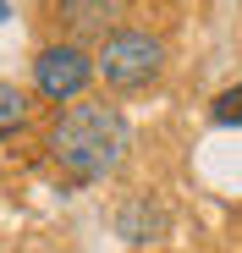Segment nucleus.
Instances as JSON below:
<instances>
[{
    "instance_id": "nucleus-1",
    "label": "nucleus",
    "mask_w": 242,
    "mask_h": 253,
    "mask_svg": "<svg viewBox=\"0 0 242 253\" xmlns=\"http://www.w3.org/2000/svg\"><path fill=\"white\" fill-rule=\"evenodd\" d=\"M44 149H50V165L66 182L94 187V182L121 171V160H127V149H132V126H127V116H121L110 99H72L50 121Z\"/></svg>"
},
{
    "instance_id": "nucleus-4",
    "label": "nucleus",
    "mask_w": 242,
    "mask_h": 253,
    "mask_svg": "<svg viewBox=\"0 0 242 253\" xmlns=\"http://www.w3.org/2000/svg\"><path fill=\"white\" fill-rule=\"evenodd\" d=\"M121 17V0H50V22L66 33V39H105Z\"/></svg>"
},
{
    "instance_id": "nucleus-5",
    "label": "nucleus",
    "mask_w": 242,
    "mask_h": 253,
    "mask_svg": "<svg viewBox=\"0 0 242 253\" xmlns=\"http://www.w3.org/2000/svg\"><path fill=\"white\" fill-rule=\"evenodd\" d=\"M171 215H165V204H154V193H138L116 209V231L127 237V242H154V237H165Z\"/></svg>"
},
{
    "instance_id": "nucleus-6",
    "label": "nucleus",
    "mask_w": 242,
    "mask_h": 253,
    "mask_svg": "<svg viewBox=\"0 0 242 253\" xmlns=\"http://www.w3.org/2000/svg\"><path fill=\"white\" fill-rule=\"evenodd\" d=\"M28 116H33V94H28V88H17V83H0V138L22 132Z\"/></svg>"
},
{
    "instance_id": "nucleus-3",
    "label": "nucleus",
    "mask_w": 242,
    "mask_h": 253,
    "mask_svg": "<svg viewBox=\"0 0 242 253\" xmlns=\"http://www.w3.org/2000/svg\"><path fill=\"white\" fill-rule=\"evenodd\" d=\"M88 83H94V55L77 44V39H50V44L33 55V94L39 99L72 105V99H83Z\"/></svg>"
},
{
    "instance_id": "nucleus-8",
    "label": "nucleus",
    "mask_w": 242,
    "mask_h": 253,
    "mask_svg": "<svg viewBox=\"0 0 242 253\" xmlns=\"http://www.w3.org/2000/svg\"><path fill=\"white\" fill-rule=\"evenodd\" d=\"M6 11H11V6H6V0H0V22H6Z\"/></svg>"
},
{
    "instance_id": "nucleus-7",
    "label": "nucleus",
    "mask_w": 242,
    "mask_h": 253,
    "mask_svg": "<svg viewBox=\"0 0 242 253\" xmlns=\"http://www.w3.org/2000/svg\"><path fill=\"white\" fill-rule=\"evenodd\" d=\"M209 121H215V126H242V83H231L226 94H215Z\"/></svg>"
},
{
    "instance_id": "nucleus-2",
    "label": "nucleus",
    "mask_w": 242,
    "mask_h": 253,
    "mask_svg": "<svg viewBox=\"0 0 242 253\" xmlns=\"http://www.w3.org/2000/svg\"><path fill=\"white\" fill-rule=\"evenodd\" d=\"M165 72V39L149 28H110L94 50V77L110 94H143Z\"/></svg>"
}]
</instances>
